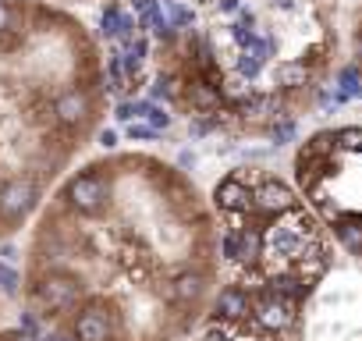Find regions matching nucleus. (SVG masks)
Here are the masks:
<instances>
[{"label": "nucleus", "instance_id": "nucleus-1", "mask_svg": "<svg viewBox=\"0 0 362 341\" xmlns=\"http://www.w3.org/2000/svg\"><path fill=\"white\" fill-rule=\"evenodd\" d=\"M252 210L270 214V217H284V214H291V210H295V192H291L284 182L267 178V182L252 192Z\"/></svg>", "mask_w": 362, "mask_h": 341}, {"label": "nucleus", "instance_id": "nucleus-2", "mask_svg": "<svg viewBox=\"0 0 362 341\" xmlns=\"http://www.w3.org/2000/svg\"><path fill=\"white\" fill-rule=\"evenodd\" d=\"M252 313H256V320H259L263 330H284L295 320V302L291 299H281L274 291H263L259 302L252 306Z\"/></svg>", "mask_w": 362, "mask_h": 341}, {"label": "nucleus", "instance_id": "nucleus-3", "mask_svg": "<svg viewBox=\"0 0 362 341\" xmlns=\"http://www.w3.org/2000/svg\"><path fill=\"white\" fill-rule=\"evenodd\" d=\"M214 200H217V207H221L224 217H231V214H252V189H249L238 175L224 178V182L217 185Z\"/></svg>", "mask_w": 362, "mask_h": 341}, {"label": "nucleus", "instance_id": "nucleus-4", "mask_svg": "<svg viewBox=\"0 0 362 341\" xmlns=\"http://www.w3.org/2000/svg\"><path fill=\"white\" fill-rule=\"evenodd\" d=\"M174 288H177V302H181V306H199V302L206 299V288H210V281H206V274H203V270H192V267H185V270H177V277H174Z\"/></svg>", "mask_w": 362, "mask_h": 341}, {"label": "nucleus", "instance_id": "nucleus-5", "mask_svg": "<svg viewBox=\"0 0 362 341\" xmlns=\"http://www.w3.org/2000/svg\"><path fill=\"white\" fill-rule=\"evenodd\" d=\"M245 313H252V299H249V291L238 288V284L224 288L221 299H217V316H221V320H242Z\"/></svg>", "mask_w": 362, "mask_h": 341}, {"label": "nucleus", "instance_id": "nucleus-6", "mask_svg": "<svg viewBox=\"0 0 362 341\" xmlns=\"http://www.w3.org/2000/svg\"><path fill=\"white\" fill-rule=\"evenodd\" d=\"M337 238L348 253H362V221L358 217H348L337 224Z\"/></svg>", "mask_w": 362, "mask_h": 341}, {"label": "nucleus", "instance_id": "nucleus-7", "mask_svg": "<svg viewBox=\"0 0 362 341\" xmlns=\"http://www.w3.org/2000/svg\"><path fill=\"white\" fill-rule=\"evenodd\" d=\"M277 82H281V86H291V89H302V86L313 82V68H309V64H284V68L277 71Z\"/></svg>", "mask_w": 362, "mask_h": 341}, {"label": "nucleus", "instance_id": "nucleus-8", "mask_svg": "<svg viewBox=\"0 0 362 341\" xmlns=\"http://www.w3.org/2000/svg\"><path fill=\"white\" fill-rule=\"evenodd\" d=\"M139 114H142L146 121H153V128H167V125H170V117H167V110H163V107H153V103H139Z\"/></svg>", "mask_w": 362, "mask_h": 341}, {"label": "nucleus", "instance_id": "nucleus-9", "mask_svg": "<svg viewBox=\"0 0 362 341\" xmlns=\"http://www.w3.org/2000/svg\"><path fill=\"white\" fill-rule=\"evenodd\" d=\"M291 135H295V121H281V125L274 128V139H277V142H284V139H291Z\"/></svg>", "mask_w": 362, "mask_h": 341}, {"label": "nucleus", "instance_id": "nucleus-10", "mask_svg": "<svg viewBox=\"0 0 362 341\" xmlns=\"http://www.w3.org/2000/svg\"><path fill=\"white\" fill-rule=\"evenodd\" d=\"M100 142H103V146H107V149H110V146H114V142H117V139H114V132H103V135H100Z\"/></svg>", "mask_w": 362, "mask_h": 341}]
</instances>
